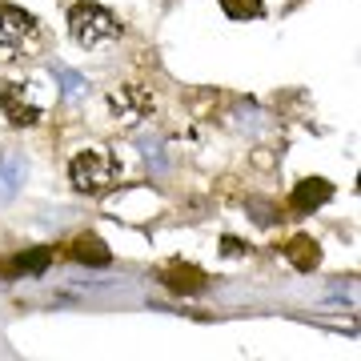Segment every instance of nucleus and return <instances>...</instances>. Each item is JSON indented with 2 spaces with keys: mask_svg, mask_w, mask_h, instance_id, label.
<instances>
[{
  "mask_svg": "<svg viewBox=\"0 0 361 361\" xmlns=\"http://www.w3.org/2000/svg\"><path fill=\"white\" fill-rule=\"evenodd\" d=\"M68 180H73L77 193L101 197L121 180V161H116L109 149H101V145L80 149V153H73V161H68Z\"/></svg>",
  "mask_w": 361,
  "mask_h": 361,
  "instance_id": "1",
  "label": "nucleus"
},
{
  "mask_svg": "<svg viewBox=\"0 0 361 361\" xmlns=\"http://www.w3.org/2000/svg\"><path fill=\"white\" fill-rule=\"evenodd\" d=\"M68 37L77 40L80 49H101V44L121 37V20L97 0H77L68 8Z\"/></svg>",
  "mask_w": 361,
  "mask_h": 361,
  "instance_id": "2",
  "label": "nucleus"
},
{
  "mask_svg": "<svg viewBox=\"0 0 361 361\" xmlns=\"http://www.w3.org/2000/svg\"><path fill=\"white\" fill-rule=\"evenodd\" d=\"M0 113L13 129H32L44 116V101L37 97V89L28 80H4L0 85Z\"/></svg>",
  "mask_w": 361,
  "mask_h": 361,
  "instance_id": "3",
  "label": "nucleus"
},
{
  "mask_svg": "<svg viewBox=\"0 0 361 361\" xmlns=\"http://www.w3.org/2000/svg\"><path fill=\"white\" fill-rule=\"evenodd\" d=\"M32 40H40L37 16L25 13V8H16V4H0V52L13 56L25 44H32Z\"/></svg>",
  "mask_w": 361,
  "mask_h": 361,
  "instance_id": "4",
  "label": "nucleus"
},
{
  "mask_svg": "<svg viewBox=\"0 0 361 361\" xmlns=\"http://www.w3.org/2000/svg\"><path fill=\"white\" fill-rule=\"evenodd\" d=\"M104 104H109V113H113L121 125H137V121H145V116L157 109L153 92L141 89V85H116V89L104 92Z\"/></svg>",
  "mask_w": 361,
  "mask_h": 361,
  "instance_id": "5",
  "label": "nucleus"
},
{
  "mask_svg": "<svg viewBox=\"0 0 361 361\" xmlns=\"http://www.w3.org/2000/svg\"><path fill=\"white\" fill-rule=\"evenodd\" d=\"M157 281L165 285L169 293H180V297H197V293H205L209 289L205 269H197L193 261H180V257L165 261V265L157 269Z\"/></svg>",
  "mask_w": 361,
  "mask_h": 361,
  "instance_id": "6",
  "label": "nucleus"
},
{
  "mask_svg": "<svg viewBox=\"0 0 361 361\" xmlns=\"http://www.w3.org/2000/svg\"><path fill=\"white\" fill-rule=\"evenodd\" d=\"M334 201V185L325 177H305L293 185V193H289V209L293 213H313V209H322Z\"/></svg>",
  "mask_w": 361,
  "mask_h": 361,
  "instance_id": "7",
  "label": "nucleus"
},
{
  "mask_svg": "<svg viewBox=\"0 0 361 361\" xmlns=\"http://www.w3.org/2000/svg\"><path fill=\"white\" fill-rule=\"evenodd\" d=\"M281 257L293 265L297 273H313L317 265H322V245L313 241L310 233H297V237H289L281 245Z\"/></svg>",
  "mask_w": 361,
  "mask_h": 361,
  "instance_id": "8",
  "label": "nucleus"
},
{
  "mask_svg": "<svg viewBox=\"0 0 361 361\" xmlns=\"http://www.w3.org/2000/svg\"><path fill=\"white\" fill-rule=\"evenodd\" d=\"M68 257L80 261V265H92V269H104V265H113V249L104 245L97 233H80L77 241L68 245Z\"/></svg>",
  "mask_w": 361,
  "mask_h": 361,
  "instance_id": "9",
  "label": "nucleus"
},
{
  "mask_svg": "<svg viewBox=\"0 0 361 361\" xmlns=\"http://www.w3.org/2000/svg\"><path fill=\"white\" fill-rule=\"evenodd\" d=\"M20 185H25V157L20 153H4L0 157V205H8Z\"/></svg>",
  "mask_w": 361,
  "mask_h": 361,
  "instance_id": "10",
  "label": "nucleus"
},
{
  "mask_svg": "<svg viewBox=\"0 0 361 361\" xmlns=\"http://www.w3.org/2000/svg\"><path fill=\"white\" fill-rule=\"evenodd\" d=\"M49 265H52V249H25L20 257L8 265V273H16V277H40V273H49Z\"/></svg>",
  "mask_w": 361,
  "mask_h": 361,
  "instance_id": "11",
  "label": "nucleus"
},
{
  "mask_svg": "<svg viewBox=\"0 0 361 361\" xmlns=\"http://www.w3.org/2000/svg\"><path fill=\"white\" fill-rule=\"evenodd\" d=\"M221 8L233 16V20H257L265 13V0H221Z\"/></svg>",
  "mask_w": 361,
  "mask_h": 361,
  "instance_id": "12",
  "label": "nucleus"
},
{
  "mask_svg": "<svg viewBox=\"0 0 361 361\" xmlns=\"http://www.w3.org/2000/svg\"><path fill=\"white\" fill-rule=\"evenodd\" d=\"M52 77L61 80V92H65V97H77L80 89H89V80L80 77L77 68H68V65H52Z\"/></svg>",
  "mask_w": 361,
  "mask_h": 361,
  "instance_id": "13",
  "label": "nucleus"
},
{
  "mask_svg": "<svg viewBox=\"0 0 361 361\" xmlns=\"http://www.w3.org/2000/svg\"><path fill=\"white\" fill-rule=\"evenodd\" d=\"M245 249H241V241H233V237H225V257H241Z\"/></svg>",
  "mask_w": 361,
  "mask_h": 361,
  "instance_id": "14",
  "label": "nucleus"
}]
</instances>
